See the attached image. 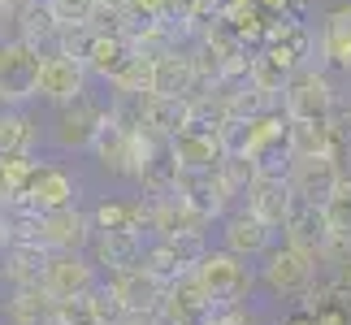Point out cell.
<instances>
[{
  "label": "cell",
  "instance_id": "cell-1",
  "mask_svg": "<svg viewBox=\"0 0 351 325\" xmlns=\"http://www.w3.org/2000/svg\"><path fill=\"white\" fill-rule=\"evenodd\" d=\"M339 108V91H334L330 74L317 70L313 61L300 65L291 74V83L282 87V113L287 121H330Z\"/></svg>",
  "mask_w": 351,
  "mask_h": 325
},
{
  "label": "cell",
  "instance_id": "cell-2",
  "mask_svg": "<svg viewBox=\"0 0 351 325\" xmlns=\"http://www.w3.org/2000/svg\"><path fill=\"white\" fill-rule=\"evenodd\" d=\"M39 52L31 44H22L18 35H9L0 44V104L22 108L26 100H39Z\"/></svg>",
  "mask_w": 351,
  "mask_h": 325
},
{
  "label": "cell",
  "instance_id": "cell-3",
  "mask_svg": "<svg viewBox=\"0 0 351 325\" xmlns=\"http://www.w3.org/2000/svg\"><path fill=\"white\" fill-rule=\"evenodd\" d=\"M39 287L52 295V304H61V300H78V295L96 291L100 278H96V265L83 252H48Z\"/></svg>",
  "mask_w": 351,
  "mask_h": 325
},
{
  "label": "cell",
  "instance_id": "cell-4",
  "mask_svg": "<svg viewBox=\"0 0 351 325\" xmlns=\"http://www.w3.org/2000/svg\"><path fill=\"white\" fill-rule=\"evenodd\" d=\"M91 87V70H87V61L83 57H74V52H48L44 61H39V100H48V104H70L78 100L83 91Z\"/></svg>",
  "mask_w": 351,
  "mask_h": 325
},
{
  "label": "cell",
  "instance_id": "cell-5",
  "mask_svg": "<svg viewBox=\"0 0 351 325\" xmlns=\"http://www.w3.org/2000/svg\"><path fill=\"white\" fill-rule=\"evenodd\" d=\"M113 117V100L104 104L100 96H91V87L70 104H57V143L61 147H91L96 130Z\"/></svg>",
  "mask_w": 351,
  "mask_h": 325
},
{
  "label": "cell",
  "instance_id": "cell-6",
  "mask_svg": "<svg viewBox=\"0 0 351 325\" xmlns=\"http://www.w3.org/2000/svg\"><path fill=\"white\" fill-rule=\"evenodd\" d=\"M191 274L199 278V287H204V295L213 304H230V300H239L243 291H247V265H243V256H234V252H204L199 261L191 265Z\"/></svg>",
  "mask_w": 351,
  "mask_h": 325
},
{
  "label": "cell",
  "instance_id": "cell-7",
  "mask_svg": "<svg viewBox=\"0 0 351 325\" xmlns=\"http://www.w3.org/2000/svg\"><path fill=\"white\" fill-rule=\"evenodd\" d=\"M91 217L78 213L74 204L65 208H52V213H35V243L44 252H83L91 243Z\"/></svg>",
  "mask_w": 351,
  "mask_h": 325
},
{
  "label": "cell",
  "instance_id": "cell-8",
  "mask_svg": "<svg viewBox=\"0 0 351 325\" xmlns=\"http://www.w3.org/2000/svg\"><path fill=\"white\" fill-rule=\"evenodd\" d=\"M317 274V256L295 248V243H282V248H269L265 252V265H261V278L274 295H300Z\"/></svg>",
  "mask_w": 351,
  "mask_h": 325
},
{
  "label": "cell",
  "instance_id": "cell-9",
  "mask_svg": "<svg viewBox=\"0 0 351 325\" xmlns=\"http://www.w3.org/2000/svg\"><path fill=\"white\" fill-rule=\"evenodd\" d=\"M169 147L178 169H217V160L226 156V134L208 121H186L178 134H169Z\"/></svg>",
  "mask_w": 351,
  "mask_h": 325
},
{
  "label": "cell",
  "instance_id": "cell-10",
  "mask_svg": "<svg viewBox=\"0 0 351 325\" xmlns=\"http://www.w3.org/2000/svg\"><path fill=\"white\" fill-rule=\"evenodd\" d=\"M287 182L308 204H326L334 195V186L343 182V165H339V156H291Z\"/></svg>",
  "mask_w": 351,
  "mask_h": 325
},
{
  "label": "cell",
  "instance_id": "cell-11",
  "mask_svg": "<svg viewBox=\"0 0 351 325\" xmlns=\"http://www.w3.org/2000/svg\"><path fill=\"white\" fill-rule=\"evenodd\" d=\"M165 287H169V282H160L152 269H143V265L113 269V282H109V291L117 295L121 313H147V317L160 308V300H165Z\"/></svg>",
  "mask_w": 351,
  "mask_h": 325
},
{
  "label": "cell",
  "instance_id": "cell-12",
  "mask_svg": "<svg viewBox=\"0 0 351 325\" xmlns=\"http://www.w3.org/2000/svg\"><path fill=\"white\" fill-rule=\"evenodd\" d=\"M74 191L78 186H74V178L61 165H39L35 160V173H31V182H26L18 204H26L31 213H52V208L74 204Z\"/></svg>",
  "mask_w": 351,
  "mask_h": 325
},
{
  "label": "cell",
  "instance_id": "cell-13",
  "mask_svg": "<svg viewBox=\"0 0 351 325\" xmlns=\"http://www.w3.org/2000/svg\"><path fill=\"white\" fill-rule=\"evenodd\" d=\"M291 200H295V191L282 173H261V178L247 186V195H243V208L252 217H261L265 226L282 230L287 226V213H291Z\"/></svg>",
  "mask_w": 351,
  "mask_h": 325
},
{
  "label": "cell",
  "instance_id": "cell-14",
  "mask_svg": "<svg viewBox=\"0 0 351 325\" xmlns=\"http://www.w3.org/2000/svg\"><path fill=\"white\" fill-rule=\"evenodd\" d=\"M221 248L234 256H265L274 248V226H265L261 217H252L247 208H239L230 217H221Z\"/></svg>",
  "mask_w": 351,
  "mask_h": 325
},
{
  "label": "cell",
  "instance_id": "cell-15",
  "mask_svg": "<svg viewBox=\"0 0 351 325\" xmlns=\"http://www.w3.org/2000/svg\"><path fill=\"white\" fill-rule=\"evenodd\" d=\"M282 230H291L287 243H295V248H304L313 256H321L326 243H330V226H326L321 204H308V200H300V195L291 200V213H287V226H282Z\"/></svg>",
  "mask_w": 351,
  "mask_h": 325
},
{
  "label": "cell",
  "instance_id": "cell-16",
  "mask_svg": "<svg viewBox=\"0 0 351 325\" xmlns=\"http://www.w3.org/2000/svg\"><path fill=\"white\" fill-rule=\"evenodd\" d=\"M195 87H199V78H195L191 52H178V48L160 52V57H156V74H152V96H186V100H191Z\"/></svg>",
  "mask_w": 351,
  "mask_h": 325
},
{
  "label": "cell",
  "instance_id": "cell-17",
  "mask_svg": "<svg viewBox=\"0 0 351 325\" xmlns=\"http://www.w3.org/2000/svg\"><path fill=\"white\" fill-rule=\"evenodd\" d=\"M317 52L334 65V70L351 74V5H339V9H330L326 18H321Z\"/></svg>",
  "mask_w": 351,
  "mask_h": 325
},
{
  "label": "cell",
  "instance_id": "cell-18",
  "mask_svg": "<svg viewBox=\"0 0 351 325\" xmlns=\"http://www.w3.org/2000/svg\"><path fill=\"white\" fill-rule=\"evenodd\" d=\"M130 39L121 35V31H91V39H87V48H83V61H87V70H91V78H109L117 74V65L130 57Z\"/></svg>",
  "mask_w": 351,
  "mask_h": 325
},
{
  "label": "cell",
  "instance_id": "cell-19",
  "mask_svg": "<svg viewBox=\"0 0 351 325\" xmlns=\"http://www.w3.org/2000/svg\"><path fill=\"white\" fill-rule=\"evenodd\" d=\"M22 39V44H31L39 57H48V52H61V44H65V26L48 13V5L44 0H35L31 9H26V18L18 22V31H13Z\"/></svg>",
  "mask_w": 351,
  "mask_h": 325
},
{
  "label": "cell",
  "instance_id": "cell-20",
  "mask_svg": "<svg viewBox=\"0 0 351 325\" xmlns=\"http://www.w3.org/2000/svg\"><path fill=\"white\" fill-rule=\"evenodd\" d=\"M191 121V100L186 96H143L139 100V126L156 130V134H178Z\"/></svg>",
  "mask_w": 351,
  "mask_h": 325
},
{
  "label": "cell",
  "instance_id": "cell-21",
  "mask_svg": "<svg viewBox=\"0 0 351 325\" xmlns=\"http://www.w3.org/2000/svg\"><path fill=\"white\" fill-rule=\"evenodd\" d=\"M152 74H156V57L134 48L130 57L117 65V74L109 78L113 100H143V96H152Z\"/></svg>",
  "mask_w": 351,
  "mask_h": 325
},
{
  "label": "cell",
  "instance_id": "cell-22",
  "mask_svg": "<svg viewBox=\"0 0 351 325\" xmlns=\"http://www.w3.org/2000/svg\"><path fill=\"white\" fill-rule=\"evenodd\" d=\"M339 134L330 121H287V147L291 156H339Z\"/></svg>",
  "mask_w": 351,
  "mask_h": 325
},
{
  "label": "cell",
  "instance_id": "cell-23",
  "mask_svg": "<svg viewBox=\"0 0 351 325\" xmlns=\"http://www.w3.org/2000/svg\"><path fill=\"white\" fill-rule=\"evenodd\" d=\"M35 143V117H26L22 108H0V156H31Z\"/></svg>",
  "mask_w": 351,
  "mask_h": 325
},
{
  "label": "cell",
  "instance_id": "cell-24",
  "mask_svg": "<svg viewBox=\"0 0 351 325\" xmlns=\"http://www.w3.org/2000/svg\"><path fill=\"white\" fill-rule=\"evenodd\" d=\"M100 234V256L109 261L113 269H126V265H139L143 256V239L134 226H121V230H96Z\"/></svg>",
  "mask_w": 351,
  "mask_h": 325
},
{
  "label": "cell",
  "instance_id": "cell-25",
  "mask_svg": "<svg viewBox=\"0 0 351 325\" xmlns=\"http://www.w3.org/2000/svg\"><path fill=\"white\" fill-rule=\"evenodd\" d=\"M321 213H326V226H330V239L339 243H351V178L343 173V182L334 186V195L321 204Z\"/></svg>",
  "mask_w": 351,
  "mask_h": 325
},
{
  "label": "cell",
  "instance_id": "cell-26",
  "mask_svg": "<svg viewBox=\"0 0 351 325\" xmlns=\"http://www.w3.org/2000/svg\"><path fill=\"white\" fill-rule=\"evenodd\" d=\"M35 173V160L31 156H0V200H22L26 182Z\"/></svg>",
  "mask_w": 351,
  "mask_h": 325
},
{
  "label": "cell",
  "instance_id": "cell-27",
  "mask_svg": "<svg viewBox=\"0 0 351 325\" xmlns=\"http://www.w3.org/2000/svg\"><path fill=\"white\" fill-rule=\"evenodd\" d=\"M44 5H48V13L65 26V31H70V26H91L96 13H100L96 0H44Z\"/></svg>",
  "mask_w": 351,
  "mask_h": 325
},
{
  "label": "cell",
  "instance_id": "cell-28",
  "mask_svg": "<svg viewBox=\"0 0 351 325\" xmlns=\"http://www.w3.org/2000/svg\"><path fill=\"white\" fill-rule=\"evenodd\" d=\"M31 5H35V0H0V31H9V35H13Z\"/></svg>",
  "mask_w": 351,
  "mask_h": 325
},
{
  "label": "cell",
  "instance_id": "cell-29",
  "mask_svg": "<svg viewBox=\"0 0 351 325\" xmlns=\"http://www.w3.org/2000/svg\"><path fill=\"white\" fill-rule=\"evenodd\" d=\"M256 5H261V9L269 13V18H278V13H291L295 0H256Z\"/></svg>",
  "mask_w": 351,
  "mask_h": 325
},
{
  "label": "cell",
  "instance_id": "cell-30",
  "mask_svg": "<svg viewBox=\"0 0 351 325\" xmlns=\"http://www.w3.org/2000/svg\"><path fill=\"white\" fill-rule=\"evenodd\" d=\"M113 325H152V321H147V313H121Z\"/></svg>",
  "mask_w": 351,
  "mask_h": 325
},
{
  "label": "cell",
  "instance_id": "cell-31",
  "mask_svg": "<svg viewBox=\"0 0 351 325\" xmlns=\"http://www.w3.org/2000/svg\"><path fill=\"white\" fill-rule=\"evenodd\" d=\"M96 5H100L104 13H126V9H130V0H96Z\"/></svg>",
  "mask_w": 351,
  "mask_h": 325
},
{
  "label": "cell",
  "instance_id": "cell-32",
  "mask_svg": "<svg viewBox=\"0 0 351 325\" xmlns=\"http://www.w3.org/2000/svg\"><path fill=\"white\" fill-rule=\"evenodd\" d=\"M347 156H351V143H347Z\"/></svg>",
  "mask_w": 351,
  "mask_h": 325
}]
</instances>
